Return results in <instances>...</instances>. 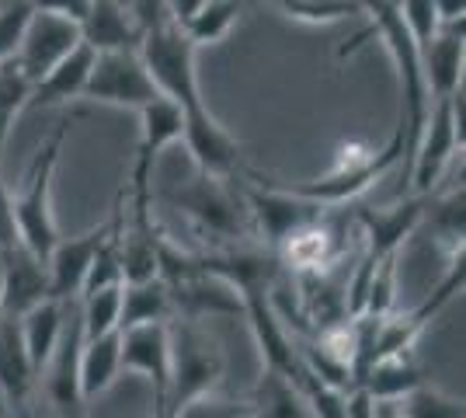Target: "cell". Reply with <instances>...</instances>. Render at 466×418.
<instances>
[{
	"instance_id": "cell-1",
	"label": "cell",
	"mask_w": 466,
	"mask_h": 418,
	"mask_svg": "<svg viewBox=\"0 0 466 418\" xmlns=\"http://www.w3.org/2000/svg\"><path fill=\"white\" fill-rule=\"evenodd\" d=\"M366 11H370V36H380L390 60L397 66V91H400L397 126L404 129V175H408L414 147H418L428 112H431L425 70H421V49L408 36L404 21L397 15V4H366Z\"/></svg>"
},
{
	"instance_id": "cell-2",
	"label": "cell",
	"mask_w": 466,
	"mask_h": 418,
	"mask_svg": "<svg viewBox=\"0 0 466 418\" xmlns=\"http://www.w3.org/2000/svg\"><path fill=\"white\" fill-rule=\"evenodd\" d=\"M70 133V122H59L49 133V139L39 147V154L32 160V168L25 171L18 196L15 199V223H18V240L28 255H35L39 261L49 259V251L56 248L59 230L56 217H53V175H56L59 154Z\"/></svg>"
},
{
	"instance_id": "cell-3",
	"label": "cell",
	"mask_w": 466,
	"mask_h": 418,
	"mask_svg": "<svg viewBox=\"0 0 466 418\" xmlns=\"http://www.w3.org/2000/svg\"><path fill=\"white\" fill-rule=\"evenodd\" d=\"M137 53L147 77L154 80L157 95L171 101L181 116L206 108L198 74H195V46L171 25V18L154 32H147Z\"/></svg>"
},
{
	"instance_id": "cell-4",
	"label": "cell",
	"mask_w": 466,
	"mask_h": 418,
	"mask_svg": "<svg viewBox=\"0 0 466 418\" xmlns=\"http://www.w3.org/2000/svg\"><path fill=\"white\" fill-rule=\"evenodd\" d=\"M463 91H456L446 101H431L421 139L414 147V158H410V168L404 175V181H410V189H414L410 196H425L428 199L435 181L442 178L446 164L452 160V154L463 150Z\"/></svg>"
},
{
	"instance_id": "cell-5",
	"label": "cell",
	"mask_w": 466,
	"mask_h": 418,
	"mask_svg": "<svg viewBox=\"0 0 466 418\" xmlns=\"http://www.w3.org/2000/svg\"><path fill=\"white\" fill-rule=\"evenodd\" d=\"M185 116L177 112L171 101H154L139 112V143L137 160H133V175H129V209L133 223L129 227H154L150 219V178H154V164L164 147H171L181 139Z\"/></svg>"
},
{
	"instance_id": "cell-6",
	"label": "cell",
	"mask_w": 466,
	"mask_h": 418,
	"mask_svg": "<svg viewBox=\"0 0 466 418\" xmlns=\"http://www.w3.org/2000/svg\"><path fill=\"white\" fill-rule=\"evenodd\" d=\"M223 377V356L195 331L192 324L171 328V391L164 412L175 415L188 401L213 394V383Z\"/></svg>"
},
{
	"instance_id": "cell-7",
	"label": "cell",
	"mask_w": 466,
	"mask_h": 418,
	"mask_svg": "<svg viewBox=\"0 0 466 418\" xmlns=\"http://www.w3.org/2000/svg\"><path fill=\"white\" fill-rule=\"evenodd\" d=\"M80 46V32L77 25H70L66 18H59L53 15L46 4H35L32 7V18L25 25V32H21V42H18V53H15V66H18V74L32 87L39 84L53 66L66 60L74 49Z\"/></svg>"
},
{
	"instance_id": "cell-8",
	"label": "cell",
	"mask_w": 466,
	"mask_h": 418,
	"mask_svg": "<svg viewBox=\"0 0 466 418\" xmlns=\"http://www.w3.org/2000/svg\"><path fill=\"white\" fill-rule=\"evenodd\" d=\"M80 98L143 112L147 105L160 101V95H157L154 80L147 77L139 53H105V56H95L91 77L84 84Z\"/></svg>"
},
{
	"instance_id": "cell-9",
	"label": "cell",
	"mask_w": 466,
	"mask_h": 418,
	"mask_svg": "<svg viewBox=\"0 0 466 418\" xmlns=\"http://www.w3.org/2000/svg\"><path fill=\"white\" fill-rule=\"evenodd\" d=\"M80 349H84V328H80V300H70V318L63 324L53 359L46 362L39 377H46V398L56 408L59 418H84V394H80Z\"/></svg>"
},
{
	"instance_id": "cell-10",
	"label": "cell",
	"mask_w": 466,
	"mask_h": 418,
	"mask_svg": "<svg viewBox=\"0 0 466 418\" xmlns=\"http://www.w3.org/2000/svg\"><path fill=\"white\" fill-rule=\"evenodd\" d=\"M181 139L192 154L195 168L202 178H216V181H230L237 175V160H240V143L219 126L209 108H198V112H188L185 116V126H181Z\"/></svg>"
},
{
	"instance_id": "cell-11",
	"label": "cell",
	"mask_w": 466,
	"mask_h": 418,
	"mask_svg": "<svg viewBox=\"0 0 466 418\" xmlns=\"http://www.w3.org/2000/svg\"><path fill=\"white\" fill-rule=\"evenodd\" d=\"M122 370L143 373L154 387V412H164L167 391H171V328L167 324H147L122 331Z\"/></svg>"
},
{
	"instance_id": "cell-12",
	"label": "cell",
	"mask_w": 466,
	"mask_h": 418,
	"mask_svg": "<svg viewBox=\"0 0 466 418\" xmlns=\"http://www.w3.org/2000/svg\"><path fill=\"white\" fill-rule=\"evenodd\" d=\"M425 209H428L425 196H408V199L390 206V209H362L359 213V227H362V238H366V255H362V261L380 265L390 255H400L404 240L425 219Z\"/></svg>"
},
{
	"instance_id": "cell-13",
	"label": "cell",
	"mask_w": 466,
	"mask_h": 418,
	"mask_svg": "<svg viewBox=\"0 0 466 418\" xmlns=\"http://www.w3.org/2000/svg\"><path fill=\"white\" fill-rule=\"evenodd\" d=\"M248 213L254 217L258 230L265 234V240L272 248H282L289 238H296L303 227H310L313 219L324 217V209H317L310 202L296 199L282 189H272V185H258V189H248Z\"/></svg>"
},
{
	"instance_id": "cell-14",
	"label": "cell",
	"mask_w": 466,
	"mask_h": 418,
	"mask_svg": "<svg viewBox=\"0 0 466 418\" xmlns=\"http://www.w3.org/2000/svg\"><path fill=\"white\" fill-rule=\"evenodd\" d=\"M105 234H108V219L97 223L95 230H87V234L56 240V248H53L49 259H46V272H49V300H56V303L80 300V290H84V282H87L91 261H95Z\"/></svg>"
},
{
	"instance_id": "cell-15",
	"label": "cell",
	"mask_w": 466,
	"mask_h": 418,
	"mask_svg": "<svg viewBox=\"0 0 466 418\" xmlns=\"http://www.w3.org/2000/svg\"><path fill=\"white\" fill-rule=\"evenodd\" d=\"M171 199L198 223V230H206L213 238L237 240L244 234V217H240V206H237L233 192L227 189V181L198 175L185 192H175Z\"/></svg>"
},
{
	"instance_id": "cell-16",
	"label": "cell",
	"mask_w": 466,
	"mask_h": 418,
	"mask_svg": "<svg viewBox=\"0 0 466 418\" xmlns=\"http://www.w3.org/2000/svg\"><path fill=\"white\" fill-rule=\"evenodd\" d=\"M167 293H171V307L177 314H185L188 321L195 318H237L244 314V297L233 290L227 279L209 276V272H188V276L175 279V282H164Z\"/></svg>"
},
{
	"instance_id": "cell-17",
	"label": "cell",
	"mask_w": 466,
	"mask_h": 418,
	"mask_svg": "<svg viewBox=\"0 0 466 418\" xmlns=\"http://www.w3.org/2000/svg\"><path fill=\"white\" fill-rule=\"evenodd\" d=\"M244 318L251 321V331H254V339H258V349H261L268 377L296 383V377H299V356H296V349H292V339H289V331H286V324L275 318L268 293H251V297H244Z\"/></svg>"
},
{
	"instance_id": "cell-18",
	"label": "cell",
	"mask_w": 466,
	"mask_h": 418,
	"mask_svg": "<svg viewBox=\"0 0 466 418\" xmlns=\"http://www.w3.org/2000/svg\"><path fill=\"white\" fill-rule=\"evenodd\" d=\"M80 46H87L95 56L105 53H137L143 36H139L137 21L129 18L126 4L116 0H91L87 18L80 21Z\"/></svg>"
},
{
	"instance_id": "cell-19",
	"label": "cell",
	"mask_w": 466,
	"mask_h": 418,
	"mask_svg": "<svg viewBox=\"0 0 466 418\" xmlns=\"http://www.w3.org/2000/svg\"><path fill=\"white\" fill-rule=\"evenodd\" d=\"M49 300V272L46 261L28 255L25 248H15L4 255V318L21 321L28 311Z\"/></svg>"
},
{
	"instance_id": "cell-20",
	"label": "cell",
	"mask_w": 466,
	"mask_h": 418,
	"mask_svg": "<svg viewBox=\"0 0 466 418\" xmlns=\"http://www.w3.org/2000/svg\"><path fill=\"white\" fill-rule=\"evenodd\" d=\"M463 63H466L463 25L442 28V32L421 49V70H425L428 98L446 101V98H452L456 91H463Z\"/></svg>"
},
{
	"instance_id": "cell-21",
	"label": "cell",
	"mask_w": 466,
	"mask_h": 418,
	"mask_svg": "<svg viewBox=\"0 0 466 418\" xmlns=\"http://www.w3.org/2000/svg\"><path fill=\"white\" fill-rule=\"evenodd\" d=\"M39 373L32 370V359L21 342V324L0 318V391L11 404H28Z\"/></svg>"
},
{
	"instance_id": "cell-22",
	"label": "cell",
	"mask_w": 466,
	"mask_h": 418,
	"mask_svg": "<svg viewBox=\"0 0 466 418\" xmlns=\"http://www.w3.org/2000/svg\"><path fill=\"white\" fill-rule=\"evenodd\" d=\"M91 66H95V53H91L87 46H77L66 60L59 63V66H53V70L32 87L28 105L49 108V105H66V101L80 98V95H84V84L91 77Z\"/></svg>"
},
{
	"instance_id": "cell-23",
	"label": "cell",
	"mask_w": 466,
	"mask_h": 418,
	"mask_svg": "<svg viewBox=\"0 0 466 418\" xmlns=\"http://www.w3.org/2000/svg\"><path fill=\"white\" fill-rule=\"evenodd\" d=\"M21 324V342H25V352L32 359V370L42 373L46 362L53 359L59 339H63V324H66V303L56 300H46L35 311H28Z\"/></svg>"
},
{
	"instance_id": "cell-24",
	"label": "cell",
	"mask_w": 466,
	"mask_h": 418,
	"mask_svg": "<svg viewBox=\"0 0 466 418\" xmlns=\"http://www.w3.org/2000/svg\"><path fill=\"white\" fill-rule=\"evenodd\" d=\"M425 383L421 377V366L414 362L410 352H400V356H387L376 359L366 377H362V391L370 394L372 401H404L410 391H418Z\"/></svg>"
},
{
	"instance_id": "cell-25",
	"label": "cell",
	"mask_w": 466,
	"mask_h": 418,
	"mask_svg": "<svg viewBox=\"0 0 466 418\" xmlns=\"http://www.w3.org/2000/svg\"><path fill=\"white\" fill-rule=\"evenodd\" d=\"M118 362H122V335L118 331L84 342V349H80V394L84 401L105 394L116 383V377L122 373Z\"/></svg>"
},
{
	"instance_id": "cell-26",
	"label": "cell",
	"mask_w": 466,
	"mask_h": 418,
	"mask_svg": "<svg viewBox=\"0 0 466 418\" xmlns=\"http://www.w3.org/2000/svg\"><path fill=\"white\" fill-rule=\"evenodd\" d=\"M171 293L167 286L154 279V282H139V286H122V311H118V335L133 331V328H147V324H167L171 318Z\"/></svg>"
},
{
	"instance_id": "cell-27",
	"label": "cell",
	"mask_w": 466,
	"mask_h": 418,
	"mask_svg": "<svg viewBox=\"0 0 466 418\" xmlns=\"http://www.w3.org/2000/svg\"><path fill=\"white\" fill-rule=\"evenodd\" d=\"M160 279V234L154 227H129L122 234V286Z\"/></svg>"
},
{
	"instance_id": "cell-28",
	"label": "cell",
	"mask_w": 466,
	"mask_h": 418,
	"mask_svg": "<svg viewBox=\"0 0 466 418\" xmlns=\"http://www.w3.org/2000/svg\"><path fill=\"white\" fill-rule=\"evenodd\" d=\"M237 18H240V4H233V0H202L198 15L177 32L192 42L195 49L198 46H216V42H223L230 36Z\"/></svg>"
},
{
	"instance_id": "cell-29",
	"label": "cell",
	"mask_w": 466,
	"mask_h": 418,
	"mask_svg": "<svg viewBox=\"0 0 466 418\" xmlns=\"http://www.w3.org/2000/svg\"><path fill=\"white\" fill-rule=\"evenodd\" d=\"M425 217H431V234H435V244L446 251L449 265L452 261H463V185L449 196V199L435 202V209Z\"/></svg>"
},
{
	"instance_id": "cell-30",
	"label": "cell",
	"mask_w": 466,
	"mask_h": 418,
	"mask_svg": "<svg viewBox=\"0 0 466 418\" xmlns=\"http://www.w3.org/2000/svg\"><path fill=\"white\" fill-rule=\"evenodd\" d=\"M118 311H122V286H108V290H97L91 297H80L84 342L118 331Z\"/></svg>"
},
{
	"instance_id": "cell-31",
	"label": "cell",
	"mask_w": 466,
	"mask_h": 418,
	"mask_svg": "<svg viewBox=\"0 0 466 418\" xmlns=\"http://www.w3.org/2000/svg\"><path fill=\"white\" fill-rule=\"evenodd\" d=\"M279 11L303 25H334V21L355 18L366 11V4H345V0H282Z\"/></svg>"
},
{
	"instance_id": "cell-32",
	"label": "cell",
	"mask_w": 466,
	"mask_h": 418,
	"mask_svg": "<svg viewBox=\"0 0 466 418\" xmlns=\"http://www.w3.org/2000/svg\"><path fill=\"white\" fill-rule=\"evenodd\" d=\"M400 418H466V408L460 398H449L439 387L421 383L418 391H410L404 401H397Z\"/></svg>"
},
{
	"instance_id": "cell-33",
	"label": "cell",
	"mask_w": 466,
	"mask_h": 418,
	"mask_svg": "<svg viewBox=\"0 0 466 418\" xmlns=\"http://www.w3.org/2000/svg\"><path fill=\"white\" fill-rule=\"evenodd\" d=\"M397 15L418 49H425L428 42L442 32L439 15H435V0H404V4H397Z\"/></svg>"
},
{
	"instance_id": "cell-34",
	"label": "cell",
	"mask_w": 466,
	"mask_h": 418,
	"mask_svg": "<svg viewBox=\"0 0 466 418\" xmlns=\"http://www.w3.org/2000/svg\"><path fill=\"white\" fill-rule=\"evenodd\" d=\"M32 7L35 4H21V0L18 4H0V63L15 60L21 32L32 18Z\"/></svg>"
},
{
	"instance_id": "cell-35",
	"label": "cell",
	"mask_w": 466,
	"mask_h": 418,
	"mask_svg": "<svg viewBox=\"0 0 466 418\" xmlns=\"http://www.w3.org/2000/svg\"><path fill=\"white\" fill-rule=\"evenodd\" d=\"M258 408L254 404H240V401L216 398V394H202V398L188 401L185 408H177L175 418H248Z\"/></svg>"
},
{
	"instance_id": "cell-36",
	"label": "cell",
	"mask_w": 466,
	"mask_h": 418,
	"mask_svg": "<svg viewBox=\"0 0 466 418\" xmlns=\"http://www.w3.org/2000/svg\"><path fill=\"white\" fill-rule=\"evenodd\" d=\"M32 98V84L21 77L18 66L7 60L0 63V116H18Z\"/></svg>"
},
{
	"instance_id": "cell-37",
	"label": "cell",
	"mask_w": 466,
	"mask_h": 418,
	"mask_svg": "<svg viewBox=\"0 0 466 418\" xmlns=\"http://www.w3.org/2000/svg\"><path fill=\"white\" fill-rule=\"evenodd\" d=\"M21 240H18V223H15V199L7 192V185L0 178V255L15 251Z\"/></svg>"
},
{
	"instance_id": "cell-38",
	"label": "cell",
	"mask_w": 466,
	"mask_h": 418,
	"mask_svg": "<svg viewBox=\"0 0 466 418\" xmlns=\"http://www.w3.org/2000/svg\"><path fill=\"white\" fill-rule=\"evenodd\" d=\"M345 408H349V418H376V401L362 387L345 394Z\"/></svg>"
},
{
	"instance_id": "cell-39",
	"label": "cell",
	"mask_w": 466,
	"mask_h": 418,
	"mask_svg": "<svg viewBox=\"0 0 466 418\" xmlns=\"http://www.w3.org/2000/svg\"><path fill=\"white\" fill-rule=\"evenodd\" d=\"M376 418H400L397 401H376Z\"/></svg>"
},
{
	"instance_id": "cell-40",
	"label": "cell",
	"mask_w": 466,
	"mask_h": 418,
	"mask_svg": "<svg viewBox=\"0 0 466 418\" xmlns=\"http://www.w3.org/2000/svg\"><path fill=\"white\" fill-rule=\"evenodd\" d=\"M0 318H4V255H0Z\"/></svg>"
},
{
	"instance_id": "cell-41",
	"label": "cell",
	"mask_w": 466,
	"mask_h": 418,
	"mask_svg": "<svg viewBox=\"0 0 466 418\" xmlns=\"http://www.w3.org/2000/svg\"><path fill=\"white\" fill-rule=\"evenodd\" d=\"M154 418H175L171 412H154Z\"/></svg>"
}]
</instances>
